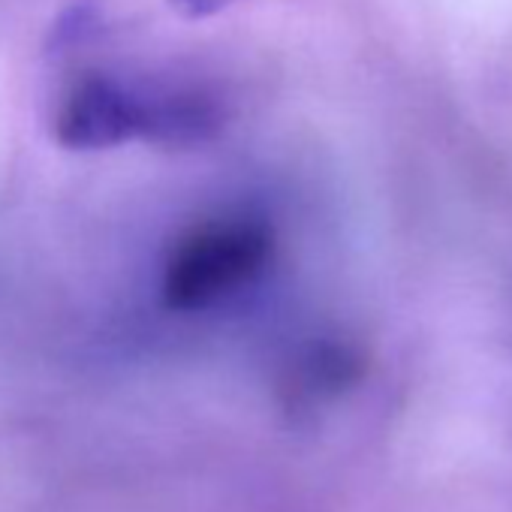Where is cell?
<instances>
[{"mask_svg":"<svg viewBox=\"0 0 512 512\" xmlns=\"http://www.w3.org/2000/svg\"><path fill=\"white\" fill-rule=\"evenodd\" d=\"M275 260V232L263 217L220 214L187 229L166 256L160 299L169 311L202 314L260 284Z\"/></svg>","mask_w":512,"mask_h":512,"instance_id":"1","label":"cell"},{"mask_svg":"<svg viewBox=\"0 0 512 512\" xmlns=\"http://www.w3.org/2000/svg\"><path fill=\"white\" fill-rule=\"evenodd\" d=\"M232 0H169V7L181 19H208L220 10H226Z\"/></svg>","mask_w":512,"mask_h":512,"instance_id":"3","label":"cell"},{"mask_svg":"<svg viewBox=\"0 0 512 512\" xmlns=\"http://www.w3.org/2000/svg\"><path fill=\"white\" fill-rule=\"evenodd\" d=\"M154 82L115 73H85L64 94L55 115V139L70 151H109L148 142Z\"/></svg>","mask_w":512,"mask_h":512,"instance_id":"2","label":"cell"}]
</instances>
